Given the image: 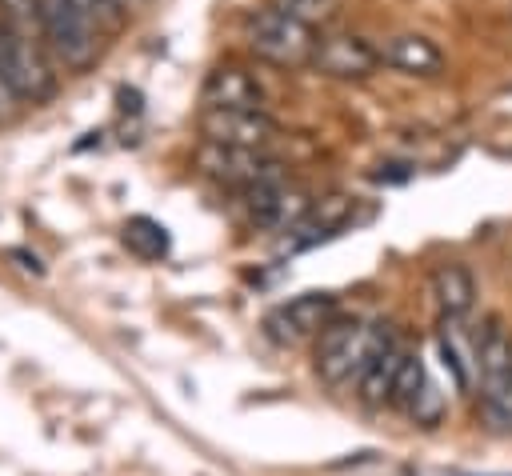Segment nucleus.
I'll use <instances>...</instances> for the list:
<instances>
[{
  "instance_id": "f257e3e1",
  "label": "nucleus",
  "mask_w": 512,
  "mask_h": 476,
  "mask_svg": "<svg viewBox=\"0 0 512 476\" xmlns=\"http://www.w3.org/2000/svg\"><path fill=\"white\" fill-rule=\"evenodd\" d=\"M392 328L384 320H360V316H336L320 328L316 336V372L328 384H348L356 380L388 344Z\"/></svg>"
},
{
  "instance_id": "f03ea898",
  "label": "nucleus",
  "mask_w": 512,
  "mask_h": 476,
  "mask_svg": "<svg viewBox=\"0 0 512 476\" xmlns=\"http://www.w3.org/2000/svg\"><path fill=\"white\" fill-rule=\"evenodd\" d=\"M0 72L20 100L28 104H44L56 92V72H52V56L40 40L36 28H12L0 24Z\"/></svg>"
},
{
  "instance_id": "7ed1b4c3",
  "label": "nucleus",
  "mask_w": 512,
  "mask_h": 476,
  "mask_svg": "<svg viewBox=\"0 0 512 476\" xmlns=\"http://www.w3.org/2000/svg\"><path fill=\"white\" fill-rule=\"evenodd\" d=\"M36 32L48 56L72 72H84L100 56V32L72 0H36Z\"/></svg>"
},
{
  "instance_id": "20e7f679",
  "label": "nucleus",
  "mask_w": 512,
  "mask_h": 476,
  "mask_svg": "<svg viewBox=\"0 0 512 476\" xmlns=\"http://www.w3.org/2000/svg\"><path fill=\"white\" fill-rule=\"evenodd\" d=\"M320 32L304 20H296L292 12L268 4L260 12L248 16V48L256 52V60L276 64V68H308L312 48H316Z\"/></svg>"
},
{
  "instance_id": "39448f33",
  "label": "nucleus",
  "mask_w": 512,
  "mask_h": 476,
  "mask_svg": "<svg viewBox=\"0 0 512 476\" xmlns=\"http://www.w3.org/2000/svg\"><path fill=\"white\" fill-rule=\"evenodd\" d=\"M200 140L212 148H268L276 136V120L268 108H200Z\"/></svg>"
},
{
  "instance_id": "423d86ee",
  "label": "nucleus",
  "mask_w": 512,
  "mask_h": 476,
  "mask_svg": "<svg viewBox=\"0 0 512 476\" xmlns=\"http://www.w3.org/2000/svg\"><path fill=\"white\" fill-rule=\"evenodd\" d=\"M308 68L328 80H364L380 68V44H372L356 32H324L312 48Z\"/></svg>"
},
{
  "instance_id": "0eeeda50",
  "label": "nucleus",
  "mask_w": 512,
  "mask_h": 476,
  "mask_svg": "<svg viewBox=\"0 0 512 476\" xmlns=\"http://www.w3.org/2000/svg\"><path fill=\"white\" fill-rule=\"evenodd\" d=\"M336 308L340 304L332 292H300L264 316V336L276 344H300L308 336H320V328L336 320Z\"/></svg>"
},
{
  "instance_id": "6e6552de",
  "label": "nucleus",
  "mask_w": 512,
  "mask_h": 476,
  "mask_svg": "<svg viewBox=\"0 0 512 476\" xmlns=\"http://www.w3.org/2000/svg\"><path fill=\"white\" fill-rule=\"evenodd\" d=\"M196 164H200L204 176H212L220 184H232V188H244V192L280 176L276 172V160L264 148L248 152V148H212V144H200Z\"/></svg>"
},
{
  "instance_id": "1a4fd4ad",
  "label": "nucleus",
  "mask_w": 512,
  "mask_h": 476,
  "mask_svg": "<svg viewBox=\"0 0 512 476\" xmlns=\"http://www.w3.org/2000/svg\"><path fill=\"white\" fill-rule=\"evenodd\" d=\"M476 380L484 388V404L500 400L512 384V336L496 316L476 332Z\"/></svg>"
},
{
  "instance_id": "9d476101",
  "label": "nucleus",
  "mask_w": 512,
  "mask_h": 476,
  "mask_svg": "<svg viewBox=\"0 0 512 476\" xmlns=\"http://www.w3.org/2000/svg\"><path fill=\"white\" fill-rule=\"evenodd\" d=\"M200 108H264V84L244 64H216L204 76Z\"/></svg>"
},
{
  "instance_id": "9b49d317",
  "label": "nucleus",
  "mask_w": 512,
  "mask_h": 476,
  "mask_svg": "<svg viewBox=\"0 0 512 476\" xmlns=\"http://www.w3.org/2000/svg\"><path fill=\"white\" fill-rule=\"evenodd\" d=\"M308 208L312 204L304 200V192L284 184V176L248 188V212H252V224L260 228H296Z\"/></svg>"
},
{
  "instance_id": "f8f14e48",
  "label": "nucleus",
  "mask_w": 512,
  "mask_h": 476,
  "mask_svg": "<svg viewBox=\"0 0 512 476\" xmlns=\"http://www.w3.org/2000/svg\"><path fill=\"white\" fill-rule=\"evenodd\" d=\"M380 64L408 76H436L444 68V52L436 48V40L420 32H396L380 44Z\"/></svg>"
},
{
  "instance_id": "ddd939ff",
  "label": "nucleus",
  "mask_w": 512,
  "mask_h": 476,
  "mask_svg": "<svg viewBox=\"0 0 512 476\" xmlns=\"http://www.w3.org/2000/svg\"><path fill=\"white\" fill-rule=\"evenodd\" d=\"M436 352H440V364H444V372L456 380L460 392L476 384V336H468L464 320H448V316H440V328H436Z\"/></svg>"
},
{
  "instance_id": "4468645a",
  "label": "nucleus",
  "mask_w": 512,
  "mask_h": 476,
  "mask_svg": "<svg viewBox=\"0 0 512 476\" xmlns=\"http://www.w3.org/2000/svg\"><path fill=\"white\" fill-rule=\"evenodd\" d=\"M432 300L440 308V316L448 320H464L476 304V280L464 264H440L432 272Z\"/></svg>"
},
{
  "instance_id": "2eb2a0df",
  "label": "nucleus",
  "mask_w": 512,
  "mask_h": 476,
  "mask_svg": "<svg viewBox=\"0 0 512 476\" xmlns=\"http://www.w3.org/2000/svg\"><path fill=\"white\" fill-rule=\"evenodd\" d=\"M404 356H408V348L400 344V340H392L360 376H356V396L368 404V408H380V404H388V396H392V384H396V372H400V364H404Z\"/></svg>"
},
{
  "instance_id": "dca6fc26",
  "label": "nucleus",
  "mask_w": 512,
  "mask_h": 476,
  "mask_svg": "<svg viewBox=\"0 0 512 476\" xmlns=\"http://www.w3.org/2000/svg\"><path fill=\"white\" fill-rule=\"evenodd\" d=\"M124 244L140 256V260H160L168 252V232L164 224H156L152 216H132L124 224Z\"/></svg>"
},
{
  "instance_id": "f3484780",
  "label": "nucleus",
  "mask_w": 512,
  "mask_h": 476,
  "mask_svg": "<svg viewBox=\"0 0 512 476\" xmlns=\"http://www.w3.org/2000/svg\"><path fill=\"white\" fill-rule=\"evenodd\" d=\"M424 384H428V368H424L420 352H408V356H404V364H400V372H396V384H392L388 404L408 412V408L416 404V396L424 392Z\"/></svg>"
},
{
  "instance_id": "a211bd4d",
  "label": "nucleus",
  "mask_w": 512,
  "mask_h": 476,
  "mask_svg": "<svg viewBox=\"0 0 512 476\" xmlns=\"http://www.w3.org/2000/svg\"><path fill=\"white\" fill-rule=\"evenodd\" d=\"M96 32H116L124 20H128V0H72Z\"/></svg>"
},
{
  "instance_id": "6ab92c4d",
  "label": "nucleus",
  "mask_w": 512,
  "mask_h": 476,
  "mask_svg": "<svg viewBox=\"0 0 512 476\" xmlns=\"http://www.w3.org/2000/svg\"><path fill=\"white\" fill-rule=\"evenodd\" d=\"M0 24L36 28V0H0Z\"/></svg>"
},
{
  "instance_id": "aec40b11",
  "label": "nucleus",
  "mask_w": 512,
  "mask_h": 476,
  "mask_svg": "<svg viewBox=\"0 0 512 476\" xmlns=\"http://www.w3.org/2000/svg\"><path fill=\"white\" fill-rule=\"evenodd\" d=\"M484 412H488L492 420H500L504 428H512V384H508V392H504L500 400H492V404H484Z\"/></svg>"
},
{
  "instance_id": "412c9836",
  "label": "nucleus",
  "mask_w": 512,
  "mask_h": 476,
  "mask_svg": "<svg viewBox=\"0 0 512 476\" xmlns=\"http://www.w3.org/2000/svg\"><path fill=\"white\" fill-rule=\"evenodd\" d=\"M12 108H16V96H12V88H8V80H4V72H0V120H8Z\"/></svg>"
}]
</instances>
